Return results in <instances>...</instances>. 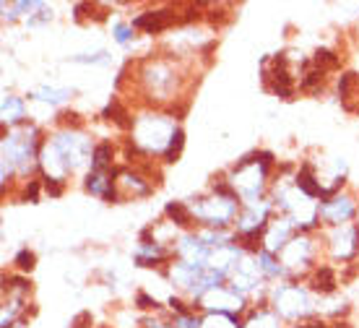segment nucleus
<instances>
[{
  "instance_id": "nucleus-1",
  "label": "nucleus",
  "mask_w": 359,
  "mask_h": 328,
  "mask_svg": "<svg viewBox=\"0 0 359 328\" xmlns=\"http://www.w3.org/2000/svg\"><path fill=\"white\" fill-rule=\"evenodd\" d=\"M318 214L323 216L325 222L341 224V222L349 219L351 214H354V204H351L349 198H333V201H325V206Z\"/></svg>"
},
{
  "instance_id": "nucleus-2",
  "label": "nucleus",
  "mask_w": 359,
  "mask_h": 328,
  "mask_svg": "<svg viewBox=\"0 0 359 328\" xmlns=\"http://www.w3.org/2000/svg\"><path fill=\"white\" fill-rule=\"evenodd\" d=\"M175 13L172 11H151V13H144V16L135 18V27L146 29L149 34H156V32H162V29H167L175 21Z\"/></svg>"
},
{
  "instance_id": "nucleus-3",
  "label": "nucleus",
  "mask_w": 359,
  "mask_h": 328,
  "mask_svg": "<svg viewBox=\"0 0 359 328\" xmlns=\"http://www.w3.org/2000/svg\"><path fill=\"white\" fill-rule=\"evenodd\" d=\"M336 274H333L331 268L328 266H323V268H318L313 274V289H318V292H323V294H328V292H333L336 289Z\"/></svg>"
},
{
  "instance_id": "nucleus-4",
  "label": "nucleus",
  "mask_w": 359,
  "mask_h": 328,
  "mask_svg": "<svg viewBox=\"0 0 359 328\" xmlns=\"http://www.w3.org/2000/svg\"><path fill=\"white\" fill-rule=\"evenodd\" d=\"M167 214H170L172 219H175V224H180V227H185V224L193 222V216H190V209L185 204H180V201H175V204L167 206Z\"/></svg>"
},
{
  "instance_id": "nucleus-5",
  "label": "nucleus",
  "mask_w": 359,
  "mask_h": 328,
  "mask_svg": "<svg viewBox=\"0 0 359 328\" xmlns=\"http://www.w3.org/2000/svg\"><path fill=\"white\" fill-rule=\"evenodd\" d=\"M3 115H6V120H21L24 117V105L18 102L16 97H6V102H3Z\"/></svg>"
},
{
  "instance_id": "nucleus-6",
  "label": "nucleus",
  "mask_w": 359,
  "mask_h": 328,
  "mask_svg": "<svg viewBox=\"0 0 359 328\" xmlns=\"http://www.w3.org/2000/svg\"><path fill=\"white\" fill-rule=\"evenodd\" d=\"M180 149H182V131L177 128V131H175V136H172L170 146H167V151H164V159H167V162H175V159H177Z\"/></svg>"
},
{
  "instance_id": "nucleus-7",
  "label": "nucleus",
  "mask_w": 359,
  "mask_h": 328,
  "mask_svg": "<svg viewBox=\"0 0 359 328\" xmlns=\"http://www.w3.org/2000/svg\"><path fill=\"white\" fill-rule=\"evenodd\" d=\"M315 63H318V68H320V65H323V68H339V58L333 53H328V50H318Z\"/></svg>"
},
{
  "instance_id": "nucleus-8",
  "label": "nucleus",
  "mask_w": 359,
  "mask_h": 328,
  "mask_svg": "<svg viewBox=\"0 0 359 328\" xmlns=\"http://www.w3.org/2000/svg\"><path fill=\"white\" fill-rule=\"evenodd\" d=\"M34 253H29V250H24V253H18V258H16V263H18V268L21 271H32L34 268Z\"/></svg>"
},
{
  "instance_id": "nucleus-9",
  "label": "nucleus",
  "mask_w": 359,
  "mask_h": 328,
  "mask_svg": "<svg viewBox=\"0 0 359 328\" xmlns=\"http://www.w3.org/2000/svg\"><path fill=\"white\" fill-rule=\"evenodd\" d=\"M65 97H71V91H55V89L39 91V99H45V102H63Z\"/></svg>"
},
{
  "instance_id": "nucleus-10",
  "label": "nucleus",
  "mask_w": 359,
  "mask_h": 328,
  "mask_svg": "<svg viewBox=\"0 0 359 328\" xmlns=\"http://www.w3.org/2000/svg\"><path fill=\"white\" fill-rule=\"evenodd\" d=\"M138 305H141V308H156V300L146 297V294H138Z\"/></svg>"
},
{
  "instance_id": "nucleus-11",
  "label": "nucleus",
  "mask_w": 359,
  "mask_h": 328,
  "mask_svg": "<svg viewBox=\"0 0 359 328\" xmlns=\"http://www.w3.org/2000/svg\"><path fill=\"white\" fill-rule=\"evenodd\" d=\"M128 34H130L128 27H117V42H128Z\"/></svg>"
},
{
  "instance_id": "nucleus-12",
  "label": "nucleus",
  "mask_w": 359,
  "mask_h": 328,
  "mask_svg": "<svg viewBox=\"0 0 359 328\" xmlns=\"http://www.w3.org/2000/svg\"><path fill=\"white\" fill-rule=\"evenodd\" d=\"M297 328H325V323H320V320H313V323H307V326H297Z\"/></svg>"
}]
</instances>
